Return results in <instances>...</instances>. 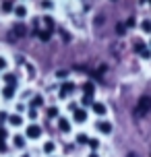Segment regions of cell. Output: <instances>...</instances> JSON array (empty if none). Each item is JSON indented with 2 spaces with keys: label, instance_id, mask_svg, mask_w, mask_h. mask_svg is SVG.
Returning <instances> with one entry per match:
<instances>
[{
  "label": "cell",
  "instance_id": "cell-1",
  "mask_svg": "<svg viewBox=\"0 0 151 157\" xmlns=\"http://www.w3.org/2000/svg\"><path fill=\"white\" fill-rule=\"evenodd\" d=\"M151 112V97H147V95H143V97H139V101H137L135 105V114L137 116H147Z\"/></svg>",
  "mask_w": 151,
  "mask_h": 157
},
{
  "label": "cell",
  "instance_id": "cell-2",
  "mask_svg": "<svg viewBox=\"0 0 151 157\" xmlns=\"http://www.w3.org/2000/svg\"><path fill=\"white\" fill-rule=\"evenodd\" d=\"M27 139H40L41 136V128L37 124H31V126H27Z\"/></svg>",
  "mask_w": 151,
  "mask_h": 157
},
{
  "label": "cell",
  "instance_id": "cell-3",
  "mask_svg": "<svg viewBox=\"0 0 151 157\" xmlns=\"http://www.w3.org/2000/svg\"><path fill=\"white\" fill-rule=\"evenodd\" d=\"M95 128H97L102 134H110V132H112V124H110V122H102V120H99V122L95 124Z\"/></svg>",
  "mask_w": 151,
  "mask_h": 157
},
{
  "label": "cell",
  "instance_id": "cell-4",
  "mask_svg": "<svg viewBox=\"0 0 151 157\" xmlns=\"http://www.w3.org/2000/svg\"><path fill=\"white\" fill-rule=\"evenodd\" d=\"M91 110L95 112V114H97L99 118H102V116H106V112H108V110H106V105H103V103H99V101H93Z\"/></svg>",
  "mask_w": 151,
  "mask_h": 157
},
{
  "label": "cell",
  "instance_id": "cell-5",
  "mask_svg": "<svg viewBox=\"0 0 151 157\" xmlns=\"http://www.w3.org/2000/svg\"><path fill=\"white\" fill-rule=\"evenodd\" d=\"M71 91H75V85H72V83H64L62 87H60V97H66V95L71 93Z\"/></svg>",
  "mask_w": 151,
  "mask_h": 157
},
{
  "label": "cell",
  "instance_id": "cell-6",
  "mask_svg": "<svg viewBox=\"0 0 151 157\" xmlns=\"http://www.w3.org/2000/svg\"><path fill=\"white\" fill-rule=\"evenodd\" d=\"M58 128H60L62 132H68V130H71V122H68L66 118H60V120H58Z\"/></svg>",
  "mask_w": 151,
  "mask_h": 157
},
{
  "label": "cell",
  "instance_id": "cell-7",
  "mask_svg": "<svg viewBox=\"0 0 151 157\" xmlns=\"http://www.w3.org/2000/svg\"><path fill=\"white\" fill-rule=\"evenodd\" d=\"M75 120H77V122H85V120H87V112L85 110H75Z\"/></svg>",
  "mask_w": 151,
  "mask_h": 157
},
{
  "label": "cell",
  "instance_id": "cell-8",
  "mask_svg": "<svg viewBox=\"0 0 151 157\" xmlns=\"http://www.w3.org/2000/svg\"><path fill=\"white\" fill-rule=\"evenodd\" d=\"M8 122H10L13 126H21V124H23V118H21V116H15V114H13V116H8Z\"/></svg>",
  "mask_w": 151,
  "mask_h": 157
},
{
  "label": "cell",
  "instance_id": "cell-9",
  "mask_svg": "<svg viewBox=\"0 0 151 157\" xmlns=\"http://www.w3.org/2000/svg\"><path fill=\"white\" fill-rule=\"evenodd\" d=\"M13 143H15L17 149H23V147H25V136H19V134H17L15 139H13Z\"/></svg>",
  "mask_w": 151,
  "mask_h": 157
},
{
  "label": "cell",
  "instance_id": "cell-10",
  "mask_svg": "<svg viewBox=\"0 0 151 157\" xmlns=\"http://www.w3.org/2000/svg\"><path fill=\"white\" fill-rule=\"evenodd\" d=\"M93 89H95V85H93L91 81H87V83L83 85V91H85L87 95H93Z\"/></svg>",
  "mask_w": 151,
  "mask_h": 157
},
{
  "label": "cell",
  "instance_id": "cell-11",
  "mask_svg": "<svg viewBox=\"0 0 151 157\" xmlns=\"http://www.w3.org/2000/svg\"><path fill=\"white\" fill-rule=\"evenodd\" d=\"M2 10H4V13H10V10H15L13 2H10V0H2Z\"/></svg>",
  "mask_w": 151,
  "mask_h": 157
},
{
  "label": "cell",
  "instance_id": "cell-12",
  "mask_svg": "<svg viewBox=\"0 0 151 157\" xmlns=\"http://www.w3.org/2000/svg\"><path fill=\"white\" fill-rule=\"evenodd\" d=\"M81 103H83V105H93V95H83V97H81Z\"/></svg>",
  "mask_w": 151,
  "mask_h": 157
},
{
  "label": "cell",
  "instance_id": "cell-13",
  "mask_svg": "<svg viewBox=\"0 0 151 157\" xmlns=\"http://www.w3.org/2000/svg\"><path fill=\"white\" fill-rule=\"evenodd\" d=\"M31 105L35 108V110H37V108H41V105H44V97L35 95V97H33V101H31Z\"/></svg>",
  "mask_w": 151,
  "mask_h": 157
},
{
  "label": "cell",
  "instance_id": "cell-14",
  "mask_svg": "<svg viewBox=\"0 0 151 157\" xmlns=\"http://www.w3.org/2000/svg\"><path fill=\"white\" fill-rule=\"evenodd\" d=\"M13 93H15V87H13V85L4 87V91H2V95H4L6 99H10V97H13Z\"/></svg>",
  "mask_w": 151,
  "mask_h": 157
},
{
  "label": "cell",
  "instance_id": "cell-15",
  "mask_svg": "<svg viewBox=\"0 0 151 157\" xmlns=\"http://www.w3.org/2000/svg\"><path fill=\"white\" fill-rule=\"evenodd\" d=\"M37 35H40L41 41H48V39L52 37V31H50V29H46V31H37Z\"/></svg>",
  "mask_w": 151,
  "mask_h": 157
},
{
  "label": "cell",
  "instance_id": "cell-16",
  "mask_svg": "<svg viewBox=\"0 0 151 157\" xmlns=\"http://www.w3.org/2000/svg\"><path fill=\"white\" fill-rule=\"evenodd\" d=\"M15 15L19 17V19H23V17L27 15V8L25 6H15Z\"/></svg>",
  "mask_w": 151,
  "mask_h": 157
},
{
  "label": "cell",
  "instance_id": "cell-17",
  "mask_svg": "<svg viewBox=\"0 0 151 157\" xmlns=\"http://www.w3.org/2000/svg\"><path fill=\"white\" fill-rule=\"evenodd\" d=\"M141 29H143L145 33H151V21L149 19H145L143 23H141Z\"/></svg>",
  "mask_w": 151,
  "mask_h": 157
},
{
  "label": "cell",
  "instance_id": "cell-18",
  "mask_svg": "<svg viewBox=\"0 0 151 157\" xmlns=\"http://www.w3.org/2000/svg\"><path fill=\"white\" fill-rule=\"evenodd\" d=\"M77 143H79V145H87L89 136H87V134H77Z\"/></svg>",
  "mask_w": 151,
  "mask_h": 157
},
{
  "label": "cell",
  "instance_id": "cell-19",
  "mask_svg": "<svg viewBox=\"0 0 151 157\" xmlns=\"http://www.w3.org/2000/svg\"><path fill=\"white\" fill-rule=\"evenodd\" d=\"M116 33H118V35H124V33H126V25L124 23H116Z\"/></svg>",
  "mask_w": 151,
  "mask_h": 157
},
{
  "label": "cell",
  "instance_id": "cell-20",
  "mask_svg": "<svg viewBox=\"0 0 151 157\" xmlns=\"http://www.w3.org/2000/svg\"><path fill=\"white\" fill-rule=\"evenodd\" d=\"M54 149H56V145L52 141H48L46 145H44V151H46V153H54Z\"/></svg>",
  "mask_w": 151,
  "mask_h": 157
},
{
  "label": "cell",
  "instance_id": "cell-21",
  "mask_svg": "<svg viewBox=\"0 0 151 157\" xmlns=\"http://www.w3.org/2000/svg\"><path fill=\"white\" fill-rule=\"evenodd\" d=\"M87 145H89V147H91L93 151H97V149H99V141H97V139H89V143H87Z\"/></svg>",
  "mask_w": 151,
  "mask_h": 157
},
{
  "label": "cell",
  "instance_id": "cell-22",
  "mask_svg": "<svg viewBox=\"0 0 151 157\" xmlns=\"http://www.w3.org/2000/svg\"><path fill=\"white\" fill-rule=\"evenodd\" d=\"M44 23H46V27H48L50 31L54 29V21H52V17H44Z\"/></svg>",
  "mask_w": 151,
  "mask_h": 157
},
{
  "label": "cell",
  "instance_id": "cell-23",
  "mask_svg": "<svg viewBox=\"0 0 151 157\" xmlns=\"http://www.w3.org/2000/svg\"><path fill=\"white\" fill-rule=\"evenodd\" d=\"M143 50H145V44H143V41H135V52H139V54H141Z\"/></svg>",
  "mask_w": 151,
  "mask_h": 157
},
{
  "label": "cell",
  "instance_id": "cell-24",
  "mask_svg": "<svg viewBox=\"0 0 151 157\" xmlns=\"http://www.w3.org/2000/svg\"><path fill=\"white\" fill-rule=\"evenodd\" d=\"M6 83H8V85H13V87H15V85H17V78H15V75H6Z\"/></svg>",
  "mask_w": 151,
  "mask_h": 157
},
{
  "label": "cell",
  "instance_id": "cell-25",
  "mask_svg": "<svg viewBox=\"0 0 151 157\" xmlns=\"http://www.w3.org/2000/svg\"><path fill=\"white\" fill-rule=\"evenodd\" d=\"M48 116L50 118H56V116H58V108H50V110H48Z\"/></svg>",
  "mask_w": 151,
  "mask_h": 157
},
{
  "label": "cell",
  "instance_id": "cell-26",
  "mask_svg": "<svg viewBox=\"0 0 151 157\" xmlns=\"http://www.w3.org/2000/svg\"><path fill=\"white\" fill-rule=\"evenodd\" d=\"M6 120H8V114L6 112H0V124H4Z\"/></svg>",
  "mask_w": 151,
  "mask_h": 157
},
{
  "label": "cell",
  "instance_id": "cell-27",
  "mask_svg": "<svg viewBox=\"0 0 151 157\" xmlns=\"http://www.w3.org/2000/svg\"><path fill=\"white\" fill-rule=\"evenodd\" d=\"M135 23H137V21H135V17H130V19H128V21H126L124 25H126V27H135Z\"/></svg>",
  "mask_w": 151,
  "mask_h": 157
},
{
  "label": "cell",
  "instance_id": "cell-28",
  "mask_svg": "<svg viewBox=\"0 0 151 157\" xmlns=\"http://www.w3.org/2000/svg\"><path fill=\"white\" fill-rule=\"evenodd\" d=\"M141 56H143V58H151V50H147V48H145L143 52H141Z\"/></svg>",
  "mask_w": 151,
  "mask_h": 157
},
{
  "label": "cell",
  "instance_id": "cell-29",
  "mask_svg": "<svg viewBox=\"0 0 151 157\" xmlns=\"http://www.w3.org/2000/svg\"><path fill=\"white\" fill-rule=\"evenodd\" d=\"M6 136H8V132H6V130H4V128H0V141H4Z\"/></svg>",
  "mask_w": 151,
  "mask_h": 157
},
{
  "label": "cell",
  "instance_id": "cell-30",
  "mask_svg": "<svg viewBox=\"0 0 151 157\" xmlns=\"http://www.w3.org/2000/svg\"><path fill=\"white\" fill-rule=\"evenodd\" d=\"M15 33H17V35H25V27H17Z\"/></svg>",
  "mask_w": 151,
  "mask_h": 157
},
{
  "label": "cell",
  "instance_id": "cell-31",
  "mask_svg": "<svg viewBox=\"0 0 151 157\" xmlns=\"http://www.w3.org/2000/svg\"><path fill=\"white\" fill-rule=\"evenodd\" d=\"M41 6H44V8H50V6H52V2H50V0H44V2H41Z\"/></svg>",
  "mask_w": 151,
  "mask_h": 157
},
{
  "label": "cell",
  "instance_id": "cell-32",
  "mask_svg": "<svg viewBox=\"0 0 151 157\" xmlns=\"http://www.w3.org/2000/svg\"><path fill=\"white\" fill-rule=\"evenodd\" d=\"M29 118H37V110H35V108H33V110L29 112Z\"/></svg>",
  "mask_w": 151,
  "mask_h": 157
},
{
  "label": "cell",
  "instance_id": "cell-33",
  "mask_svg": "<svg viewBox=\"0 0 151 157\" xmlns=\"http://www.w3.org/2000/svg\"><path fill=\"white\" fill-rule=\"evenodd\" d=\"M6 151V145H4V141H0V153H4Z\"/></svg>",
  "mask_w": 151,
  "mask_h": 157
},
{
  "label": "cell",
  "instance_id": "cell-34",
  "mask_svg": "<svg viewBox=\"0 0 151 157\" xmlns=\"http://www.w3.org/2000/svg\"><path fill=\"white\" fill-rule=\"evenodd\" d=\"M4 66H6V60H4V58H0V68H4Z\"/></svg>",
  "mask_w": 151,
  "mask_h": 157
},
{
  "label": "cell",
  "instance_id": "cell-35",
  "mask_svg": "<svg viewBox=\"0 0 151 157\" xmlns=\"http://www.w3.org/2000/svg\"><path fill=\"white\" fill-rule=\"evenodd\" d=\"M89 157H99V155H97V153H95V151H93V153H91V155H89Z\"/></svg>",
  "mask_w": 151,
  "mask_h": 157
},
{
  "label": "cell",
  "instance_id": "cell-36",
  "mask_svg": "<svg viewBox=\"0 0 151 157\" xmlns=\"http://www.w3.org/2000/svg\"><path fill=\"white\" fill-rule=\"evenodd\" d=\"M147 2H149V4H151V0H147Z\"/></svg>",
  "mask_w": 151,
  "mask_h": 157
},
{
  "label": "cell",
  "instance_id": "cell-37",
  "mask_svg": "<svg viewBox=\"0 0 151 157\" xmlns=\"http://www.w3.org/2000/svg\"><path fill=\"white\" fill-rule=\"evenodd\" d=\"M23 157H29V155H23Z\"/></svg>",
  "mask_w": 151,
  "mask_h": 157
}]
</instances>
